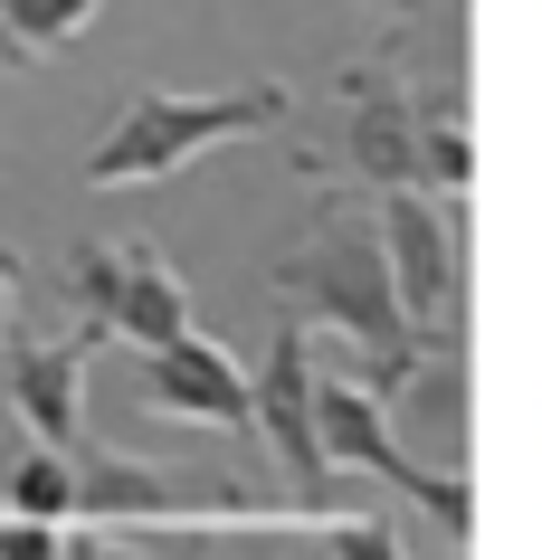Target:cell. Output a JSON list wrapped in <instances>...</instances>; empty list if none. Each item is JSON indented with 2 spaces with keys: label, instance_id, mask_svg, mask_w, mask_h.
<instances>
[{
  "label": "cell",
  "instance_id": "1",
  "mask_svg": "<svg viewBox=\"0 0 542 560\" xmlns=\"http://www.w3.org/2000/svg\"><path fill=\"white\" fill-rule=\"evenodd\" d=\"M276 295L296 304L304 324L343 332V352L361 361V381L381 389V399H410L419 371L448 352V342H428L419 314L400 304L381 209H361L353 190H324V200H314V229L276 257Z\"/></svg>",
  "mask_w": 542,
  "mask_h": 560
},
{
  "label": "cell",
  "instance_id": "15",
  "mask_svg": "<svg viewBox=\"0 0 542 560\" xmlns=\"http://www.w3.org/2000/svg\"><path fill=\"white\" fill-rule=\"evenodd\" d=\"M10 304H20V266L0 257V324H10Z\"/></svg>",
  "mask_w": 542,
  "mask_h": 560
},
{
  "label": "cell",
  "instance_id": "6",
  "mask_svg": "<svg viewBox=\"0 0 542 560\" xmlns=\"http://www.w3.org/2000/svg\"><path fill=\"white\" fill-rule=\"evenodd\" d=\"M381 237H391V276H400V304L419 314V332L428 342H457V314H466V276H457L466 229L438 209L428 180H400V190H381Z\"/></svg>",
  "mask_w": 542,
  "mask_h": 560
},
{
  "label": "cell",
  "instance_id": "2",
  "mask_svg": "<svg viewBox=\"0 0 542 560\" xmlns=\"http://www.w3.org/2000/svg\"><path fill=\"white\" fill-rule=\"evenodd\" d=\"M296 115V86L286 77H247V86L219 95H124L115 124L95 133L87 152V190H143V180H181L191 162H210L219 143H247V133H276Z\"/></svg>",
  "mask_w": 542,
  "mask_h": 560
},
{
  "label": "cell",
  "instance_id": "9",
  "mask_svg": "<svg viewBox=\"0 0 542 560\" xmlns=\"http://www.w3.org/2000/svg\"><path fill=\"white\" fill-rule=\"evenodd\" d=\"M257 438L276 446V475H286L296 494H324V485H333L324 409H314V352H304V332H276L267 371H257Z\"/></svg>",
  "mask_w": 542,
  "mask_h": 560
},
{
  "label": "cell",
  "instance_id": "7",
  "mask_svg": "<svg viewBox=\"0 0 542 560\" xmlns=\"http://www.w3.org/2000/svg\"><path fill=\"white\" fill-rule=\"evenodd\" d=\"M143 409L181 418V428H239V438H257V381L219 352L210 332H172V342L143 352Z\"/></svg>",
  "mask_w": 542,
  "mask_h": 560
},
{
  "label": "cell",
  "instance_id": "14",
  "mask_svg": "<svg viewBox=\"0 0 542 560\" xmlns=\"http://www.w3.org/2000/svg\"><path fill=\"white\" fill-rule=\"evenodd\" d=\"M314 541H333V551H371V560H400V532H391V523H353V513H343V523H314Z\"/></svg>",
  "mask_w": 542,
  "mask_h": 560
},
{
  "label": "cell",
  "instance_id": "3",
  "mask_svg": "<svg viewBox=\"0 0 542 560\" xmlns=\"http://www.w3.org/2000/svg\"><path fill=\"white\" fill-rule=\"evenodd\" d=\"M67 466H77V523H181V513H200V523H247V513H267V503L239 494L229 475L115 456V446H95V438L67 446Z\"/></svg>",
  "mask_w": 542,
  "mask_h": 560
},
{
  "label": "cell",
  "instance_id": "4",
  "mask_svg": "<svg viewBox=\"0 0 542 560\" xmlns=\"http://www.w3.org/2000/svg\"><path fill=\"white\" fill-rule=\"evenodd\" d=\"M67 304L87 324H105V342H134V352L191 332V285L172 276V257L152 237H87L67 257Z\"/></svg>",
  "mask_w": 542,
  "mask_h": 560
},
{
  "label": "cell",
  "instance_id": "12",
  "mask_svg": "<svg viewBox=\"0 0 542 560\" xmlns=\"http://www.w3.org/2000/svg\"><path fill=\"white\" fill-rule=\"evenodd\" d=\"M0 513L58 541V532L77 523V466H67V446H38V438H30V456L10 466V503H0Z\"/></svg>",
  "mask_w": 542,
  "mask_h": 560
},
{
  "label": "cell",
  "instance_id": "8",
  "mask_svg": "<svg viewBox=\"0 0 542 560\" xmlns=\"http://www.w3.org/2000/svg\"><path fill=\"white\" fill-rule=\"evenodd\" d=\"M343 162H353L371 190H400V180H419V95L400 77V58H353L343 67Z\"/></svg>",
  "mask_w": 542,
  "mask_h": 560
},
{
  "label": "cell",
  "instance_id": "13",
  "mask_svg": "<svg viewBox=\"0 0 542 560\" xmlns=\"http://www.w3.org/2000/svg\"><path fill=\"white\" fill-rule=\"evenodd\" d=\"M419 180L438 200H466V180H476V143H466V115L448 95H419Z\"/></svg>",
  "mask_w": 542,
  "mask_h": 560
},
{
  "label": "cell",
  "instance_id": "11",
  "mask_svg": "<svg viewBox=\"0 0 542 560\" xmlns=\"http://www.w3.org/2000/svg\"><path fill=\"white\" fill-rule=\"evenodd\" d=\"M105 0H0V67H48L58 48L87 38Z\"/></svg>",
  "mask_w": 542,
  "mask_h": 560
},
{
  "label": "cell",
  "instance_id": "5",
  "mask_svg": "<svg viewBox=\"0 0 542 560\" xmlns=\"http://www.w3.org/2000/svg\"><path fill=\"white\" fill-rule=\"evenodd\" d=\"M314 409H324V456H333V475H343V466H353V475H391V485L419 503L448 541H466V532H476V494H466L457 475L419 466V456L400 446L391 399H381L371 381H314Z\"/></svg>",
  "mask_w": 542,
  "mask_h": 560
},
{
  "label": "cell",
  "instance_id": "16",
  "mask_svg": "<svg viewBox=\"0 0 542 560\" xmlns=\"http://www.w3.org/2000/svg\"><path fill=\"white\" fill-rule=\"evenodd\" d=\"M391 10H419V0H391Z\"/></svg>",
  "mask_w": 542,
  "mask_h": 560
},
{
  "label": "cell",
  "instance_id": "10",
  "mask_svg": "<svg viewBox=\"0 0 542 560\" xmlns=\"http://www.w3.org/2000/svg\"><path fill=\"white\" fill-rule=\"evenodd\" d=\"M105 342V324H77V332H48V342H10V409L38 446H77L87 438V352Z\"/></svg>",
  "mask_w": 542,
  "mask_h": 560
}]
</instances>
